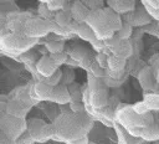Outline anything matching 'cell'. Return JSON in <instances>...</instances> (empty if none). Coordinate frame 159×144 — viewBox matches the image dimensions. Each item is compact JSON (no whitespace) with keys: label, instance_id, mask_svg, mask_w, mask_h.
Returning <instances> with one entry per match:
<instances>
[{"label":"cell","instance_id":"1","mask_svg":"<svg viewBox=\"0 0 159 144\" xmlns=\"http://www.w3.org/2000/svg\"><path fill=\"white\" fill-rule=\"evenodd\" d=\"M93 124L94 119L86 110L76 113L68 108L67 110H62L51 123L53 132L52 140L68 144L88 135Z\"/></svg>","mask_w":159,"mask_h":144},{"label":"cell","instance_id":"2","mask_svg":"<svg viewBox=\"0 0 159 144\" xmlns=\"http://www.w3.org/2000/svg\"><path fill=\"white\" fill-rule=\"evenodd\" d=\"M86 24L93 30L98 40L107 41L122 29L123 20L120 15H118L111 7L106 6L103 9L91 11Z\"/></svg>","mask_w":159,"mask_h":144},{"label":"cell","instance_id":"3","mask_svg":"<svg viewBox=\"0 0 159 144\" xmlns=\"http://www.w3.org/2000/svg\"><path fill=\"white\" fill-rule=\"evenodd\" d=\"M153 113L154 112H149L144 115H139L134 112L132 106L119 103L116 110V123L123 127L130 135L142 139L143 128L157 122V117Z\"/></svg>","mask_w":159,"mask_h":144},{"label":"cell","instance_id":"4","mask_svg":"<svg viewBox=\"0 0 159 144\" xmlns=\"http://www.w3.org/2000/svg\"><path fill=\"white\" fill-rule=\"evenodd\" d=\"M40 40L26 37L24 34H2L0 37V48L1 53L16 60L17 56H22L29 52L35 45H37Z\"/></svg>","mask_w":159,"mask_h":144},{"label":"cell","instance_id":"5","mask_svg":"<svg viewBox=\"0 0 159 144\" xmlns=\"http://www.w3.org/2000/svg\"><path fill=\"white\" fill-rule=\"evenodd\" d=\"M27 130V119L0 113V133L17 142V139Z\"/></svg>","mask_w":159,"mask_h":144},{"label":"cell","instance_id":"6","mask_svg":"<svg viewBox=\"0 0 159 144\" xmlns=\"http://www.w3.org/2000/svg\"><path fill=\"white\" fill-rule=\"evenodd\" d=\"M53 20H45L40 16L30 17L24 26V35L30 38H46L53 31Z\"/></svg>","mask_w":159,"mask_h":144},{"label":"cell","instance_id":"7","mask_svg":"<svg viewBox=\"0 0 159 144\" xmlns=\"http://www.w3.org/2000/svg\"><path fill=\"white\" fill-rule=\"evenodd\" d=\"M27 132L35 140V143H46L53 137L51 123H46L39 118L27 119Z\"/></svg>","mask_w":159,"mask_h":144},{"label":"cell","instance_id":"8","mask_svg":"<svg viewBox=\"0 0 159 144\" xmlns=\"http://www.w3.org/2000/svg\"><path fill=\"white\" fill-rule=\"evenodd\" d=\"M104 43H106L108 55H114V56H118L125 60H128L132 56L133 50H132V45L129 43V41H122L114 35L112 38L104 41Z\"/></svg>","mask_w":159,"mask_h":144},{"label":"cell","instance_id":"9","mask_svg":"<svg viewBox=\"0 0 159 144\" xmlns=\"http://www.w3.org/2000/svg\"><path fill=\"white\" fill-rule=\"evenodd\" d=\"M34 15L29 14V12H17V14H9L7 19H6V30L7 32H12V34H24V26L26 24V21L32 17Z\"/></svg>","mask_w":159,"mask_h":144},{"label":"cell","instance_id":"10","mask_svg":"<svg viewBox=\"0 0 159 144\" xmlns=\"http://www.w3.org/2000/svg\"><path fill=\"white\" fill-rule=\"evenodd\" d=\"M31 108H32V106H30L29 103H26L21 99H17V98L9 97V101L5 104V113H7L9 115H12V117L27 119L26 117Z\"/></svg>","mask_w":159,"mask_h":144},{"label":"cell","instance_id":"11","mask_svg":"<svg viewBox=\"0 0 159 144\" xmlns=\"http://www.w3.org/2000/svg\"><path fill=\"white\" fill-rule=\"evenodd\" d=\"M35 67H36L37 73H39L43 79L51 77V76L58 70V67L55 65V62L52 61V58L50 57V55H48V56H47V55L41 56L40 60L36 62Z\"/></svg>","mask_w":159,"mask_h":144},{"label":"cell","instance_id":"12","mask_svg":"<svg viewBox=\"0 0 159 144\" xmlns=\"http://www.w3.org/2000/svg\"><path fill=\"white\" fill-rule=\"evenodd\" d=\"M50 102L60 106H68L71 103V93L68 91V87L63 84H58L53 87Z\"/></svg>","mask_w":159,"mask_h":144},{"label":"cell","instance_id":"13","mask_svg":"<svg viewBox=\"0 0 159 144\" xmlns=\"http://www.w3.org/2000/svg\"><path fill=\"white\" fill-rule=\"evenodd\" d=\"M106 4L118 15H127L135 11L137 2L133 0H108Z\"/></svg>","mask_w":159,"mask_h":144},{"label":"cell","instance_id":"14","mask_svg":"<svg viewBox=\"0 0 159 144\" xmlns=\"http://www.w3.org/2000/svg\"><path fill=\"white\" fill-rule=\"evenodd\" d=\"M91 10L84 5L83 1H73L71 5V16L72 20L76 21L77 24H84L87 21V17L89 15Z\"/></svg>","mask_w":159,"mask_h":144},{"label":"cell","instance_id":"15","mask_svg":"<svg viewBox=\"0 0 159 144\" xmlns=\"http://www.w3.org/2000/svg\"><path fill=\"white\" fill-rule=\"evenodd\" d=\"M138 79L144 91H154L157 78H155V74L153 73L150 66H145L138 72Z\"/></svg>","mask_w":159,"mask_h":144},{"label":"cell","instance_id":"16","mask_svg":"<svg viewBox=\"0 0 159 144\" xmlns=\"http://www.w3.org/2000/svg\"><path fill=\"white\" fill-rule=\"evenodd\" d=\"M53 87L45 82H35L34 84V98L37 102H50Z\"/></svg>","mask_w":159,"mask_h":144},{"label":"cell","instance_id":"17","mask_svg":"<svg viewBox=\"0 0 159 144\" xmlns=\"http://www.w3.org/2000/svg\"><path fill=\"white\" fill-rule=\"evenodd\" d=\"M114 130L118 138V144H142L144 140L140 138H135L133 135H130L123 127H120L119 124H114Z\"/></svg>","mask_w":159,"mask_h":144},{"label":"cell","instance_id":"18","mask_svg":"<svg viewBox=\"0 0 159 144\" xmlns=\"http://www.w3.org/2000/svg\"><path fill=\"white\" fill-rule=\"evenodd\" d=\"M142 139L144 142L150 143V144L159 140V119H157V122L153 123L152 125L143 128Z\"/></svg>","mask_w":159,"mask_h":144},{"label":"cell","instance_id":"19","mask_svg":"<svg viewBox=\"0 0 159 144\" xmlns=\"http://www.w3.org/2000/svg\"><path fill=\"white\" fill-rule=\"evenodd\" d=\"M76 36H80L82 40L89 42L91 45L94 43L98 38L96 36V34L93 32V30L84 22V24H78L77 29H76Z\"/></svg>","mask_w":159,"mask_h":144},{"label":"cell","instance_id":"20","mask_svg":"<svg viewBox=\"0 0 159 144\" xmlns=\"http://www.w3.org/2000/svg\"><path fill=\"white\" fill-rule=\"evenodd\" d=\"M127 63H128V60L114 56V55H109L107 70H109L112 72H124L125 67H127Z\"/></svg>","mask_w":159,"mask_h":144},{"label":"cell","instance_id":"21","mask_svg":"<svg viewBox=\"0 0 159 144\" xmlns=\"http://www.w3.org/2000/svg\"><path fill=\"white\" fill-rule=\"evenodd\" d=\"M143 101L148 106L150 112H158L159 113V93L148 92V93L144 94Z\"/></svg>","mask_w":159,"mask_h":144},{"label":"cell","instance_id":"22","mask_svg":"<svg viewBox=\"0 0 159 144\" xmlns=\"http://www.w3.org/2000/svg\"><path fill=\"white\" fill-rule=\"evenodd\" d=\"M53 21L61 29H66L73 20H72V16H71V12L70 11H60V12H56L55 14Z\"/></svg>","mask_w":159,"mask_h":144},{"label":"cell","instance_id":"23","mask_svg":"<svg viewBox=\"0 0 159 144\" xmlns=\"http://www.w3.org/2000/svg\"><path fill=\"white\" fill-rule=\"evenodd\" d=\"M45 48L50 52V55L65 52V41H46Z\"/></svg>","mask_w":159,"mask_h":144},{"label":"cell","instance_id":"24","mask_svg":"<svg viewBox=\"0 0 159 144\" xmlns=\"http://www.w3.org/2000/svg\"><path fill=\"white\" fill-rule=\"evenodd\" d=\"M43 1L47 5L48 10L51 12H55V14L62 11L66 7V4H67V1H65V0H43Z\"/></svg>","mask_w":159,"mask_h":144},{"label":"cell","instance_id":"25","mask_svg":"<svg viewBox=\"0 0 159 144\" xmlns=\"http://www.w3.org/2000/svg\"><path fill=\"white\" fill-rule=\"evenodd\" d=\"M132 32H133V26L123 21V26H122V29L116 34V36H117L119 40H122V41H129V38H130V36H132Z\"/></svg>","mask_w":159,"mask_h":144},{"label":"cell","instance_id":"26","mask_svg":"<svg viewBox=\"0 0 159 144\" xmlns=\"http://www.w3.org/2000/svg\"><path fill=\"white\" fill-rule=\"evenodd\" d=\"M62 77H63V71H61L60 68L51 76V77H48V78H45L43 79V82L45 83H47L48 86H51V87H56V86H58V84H61V82H62Z\"/></svg>","mask_w":159,"mask_h":144},{"label":"cell","instance_id":"27","mask_svg":"<svg viewBox=\"0 0 159 144\" xmlns=\"http://www.w3.org/2000/svg\"><path fill=\"white\" fill-rule=\"evenodd\" d=\"M39 16L41 19H45V20H53V17H55V14H52L48 10V7L43 0H41L39 2Z\"/></svg>","mask_w":159,"mask_h":144},{"label":"cell","instance_id":"28","mask_svg":"<svg viewBox=\"0 0 159 144\" xmlns=\"http://www.w3.org/2000/svg\"><path fill=\"white\" fill-rule=\"evenodd\" d=\"M50 57L52 58V61L55 62V65L58 68H60V66L66 65L67 61H68V58H70V56H68V53L66 51L65 52H61V53H56V55H50Z\"/></svg>","mask_w":159,"mask_h":144},{"label":"cell","instance_id":"29","mask_svg":"<svg viewBox=\"0 0 159 144\" xmlns=\"http://www.w3.org/2000/svg\"><path fill=\"white\" fill-rule=\"evenodd\" d=\"M132 108L134 109V112L137 113V114H139V115H144V114H147V113H149L150 110H149V108H148V106L144 103V101H139V102H135L133 106H132Z\"/></svg>","mask_w":159,"mask_h":144},{"label":"cell","instance_id":"30","mask_svg":"<svg viewBox=\"0 0 159 144\" xmlns=\"http://www.w3.org/2000/svg\"><path fill=\"white\" fill-rule=\"evenodd\" d=\"M83 2H84V5L91 11H96V10H99V9L106 7L104 6V1H101V0H84Z\"/></svg>","mask_w":159,"mask_h":144},{"label":"cell","instance_id":"31","mask_svg":"<svg viewBox=\"0 0 159 144\" xmlns=\"http://www.w3.org/2000/svg\"><path fill=\"white\" fill-rule=\"evenodd\" d=\"M108 57H109V55H108L107 52H99V53H97V55L94 56V60H96V62H97L102 68L107 70V67H108Z\"/></svg>","mask_w":159,"mask_h":144},{"label":"cell","instance_id":"32","mask_svg":"<svg viewBox=\"0 0 159 144\" xmlns=\"http://www.w3.org/2000/svg\"><path fill=\"white\" fill-rule=\"evenodd\" d=\"M17 144H35V140L32 139V137L30 135V133L26 130L16 142Z\"/></svg>","mask_w":159,"mask_h":144},{"label":"cell","instance_id":"33","mask_svg":"<svg viewBox=\"0 0 159 144\" xmlns=\"http://www.w3.org/2000/svg\"><path fill=\"white\" fill-rule=\"evenodd\" d=\"M0 144H17L15 140L7 138L6 135H4L2 133H0Z\"/></svg>","mask_w":159,"mask_h":144},{"label":"cell","instance_id":"34","mask_svg":"<svg viewBox=\"0 0 159 144\" xmlns=\"http://www.w3.org/2000/svg\"><path fill=\"white\" fill-rule=\"evenodd\" d=\"M68 144H91V142H89L88 135H86V137H83V138H81V139H77V140H75V142H71V143H68Z\"/></svg>","mask_w":159,"mask_h":144},{"label":"cell","instance_id":"35","mask_svg":"<svg viewBox=\"0 0 159 144\" xmlns=\"http://www.w3.org/2000/svg\"><path fill=\"white\" fill-rule=\"evenodd\" d=\"M144 2H145L147 5H149L150 7L159 10V0H144Z\"/></svg>","mask_w":159,"mask_h":144},{"label":"cell","instance_id":"36","mask_svg":"<svg viewBox=\"0 0 159 144\" xmlns=\"http://www.w3.org/2000/svg\"><path fill=\"white\" fill-rule=\"evenodd\" d=\"M66 66H68V67H80V63L77 62V61H75L73 58H68V61H67V63H66Z\"/></svg>","mask_w":159,"mask_h":144},{"label":"cell","instance_id":"37","mask_svg":"<svg viewBox=\"0 0 159 144\" xmlns=\"http://www.w3.org/2000/svg\"><path fill=\"white\" fill-rule=\"evenodd\" d=\"M155 78H157V83H159V70L155 72Z\"/></svg>","mask_w":159,"mask_h":144},{"label":"cell","instance_id":"38","mask_svg":"<svg viewBox=\"0 0 159 144\" xmlns=\"http://www.w3.org/2000/svg\"><path fill=\"white\" fill-rule=\"evenodd\" d=\"M152 144H159V140H158V142H154V143H152Z\"/></svg>","mask_w":159,"mask_h":144},{"label":"cell","instance_id":"39","mask_svg":"<svg viewBox=\"0 0 159 144\" xmlns=\"http://www.w3.org/2000/svg\"><path fill=\"white\" fill-rule=\"evenodd\" d=\"M142 144H150V143H148V142H143Z\"/></svg>","mask_w":159,"mask_h":144},{"label":"cell","instance_id":"40","mask_svg":"<svg viewBox=\"0 0 159 144\" xmlns=\"http://www.w3.org/2000/svg\"><path fill=\"white\" fill-rule=\"evenodd\" d=\"M91 144H96V143H91Z\"/></svg>","mask_w":159,"mask_h":144}]
</instances>
